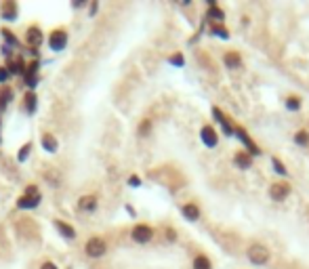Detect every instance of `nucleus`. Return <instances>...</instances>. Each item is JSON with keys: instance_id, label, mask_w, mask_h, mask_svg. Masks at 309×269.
<instances>
[{"instance_id": "b1692460", "label": "nucleus", "mask_w": 309, "mask_h": 269, "mask_svg": "<svg viewBox=\"0 0 309 269\" xmlns=\"http://www.w3.org/2000/svg\"><path fill=\"white\" fill-rule=\"evenodd\" d=\"M0 36L4 38V42H6V46H9V48L19 46V40L15 38V34H13L11 30H6V27H2V30H0Z\"/></svg>"}, {"instance_id": "473e14b6", "label": "nucleus", "mask_w": 309, "mask_h": 269, "mask_svg": "<svg viewBox=\"0 0 309 269\" xmlns=\"http://www.w3.org/2000/svg\"><path fill=\"white\" fill-rule=\"evenodd\" d=\"M129 185L131 187H141V177H139V175H131L129 177Z\"/></svg>"}, {"instance_id": "7ed1b4c3", "label": "nucleus", "mask_w": 309, "mask_h": 269, "mask_svg": "<svg viewBox=\"0 0 309 269\" xmlns=\"http://www.w3.org/2000/svg\"><path fill=\"white\" fill-rule=\"evenodd\" d=\"M69 42V36H67V30L66 27H57V30H53L51 34H48V48L55 53L63 51V48L67 46Z\"/></svg>"}, {"instance_id": "a211bd4d", "label": "nucleus", "mask_w": 309, "mask_h": 269, "mask_svg": "<svg viewBox=\"0 0 309 269\" xmlns=\"http://www.w3.org/2000/svg\"><path fill=\"white\" fill-rule=\"evenodd\" d=\"M223 63L227 66V69H240L242 66V57L238 51H227L225 55H223Z\"/></svg>"}, {"instance_id": "f704fd0d", "label": "nucleus", "mask_w": 309, "mask_h": 269, "mask_svg": "<svg viewBox=\"0 0 309 269\" xmlns=\"http://www.w3.org/2000/svg\"><path fill=\"white\" fill-rule=\"evenodd\" d=\"M166 240H168V242H175V240H177V231H175V229H166Z\"/></svg>"}, {"instance_id": "72a5a7b5", "label": "nucleus", "mask_w": 309, "mask_h": 269, "mask_svg": "<svg viewBox=\"0 0 309 269\" xmlns=\"http://www.w3.org/2000/svg\"><path fill=\"white\" fill-rule=\"evenodd\" d=\"M168 61H171L173 63V66H183V57H181V53H177V55H173V57L171 59H168Z\"/></svg>"}, {"instance_id": "c756f323", "label": "nucleus", "mask_w": 309, "mask_h": 269, "mask_svg": "<svg viewBox=\"0 0 309 269\" xmlns=\"http://www.w3.org/2000/svg\"><path fill=\"white\" fill-rule=\"evenodd\" d=\"M271 166H273V171H276L278 175H282V177L288 175V171H286V166L282 164V160H280V158H271Z\"/></svg>"}, {"instance_id": "f3484780", "label": "nucleus", "mask_w": 309, "mask_h": 269, "mask_svg": "<svg viewBox=\"0 0 309 269\" xmlns=\"http://www.w3.org/2000/svg\"><path fill=\"white\" fill-rule=\"evenodd\" d=\"M23 110L27 112V114H36V110H38V97L34 90H27V93L23 95Z\"/></svg>"}, {"instance_id": "c85d7f7f", "label": "nucleus", "mask_w": 309, "mask_h": 269, "mask_svg": "<svg viewBox=\"0 0 309 269\" xmlns=\"http://www.w3.org/2000/svg\"><path fill=\"white\" fill-rule=\"evenodd\" d=\"M150 131H152V120H150V118H143L141 124H139V129H137L139 137H147V134H150Z\"/></svg>"}, {"instance_id": "4c0bfd02", "label": "nucleus", "mask_w": 309, "mask_h": 269, "mask_svg": "<svg viewBox=\"0 0 309 269\" xmlns=\"http://www.w3.org/2000/svg\"><path fill=\"white\" fill-rule=\"evenodd\" d=\"M0 126H2V120H0ZM0 143H2V137H0Z\"/></svg>"}, {"instance_id": "423d86ee", "label": "nucleus", "mask_w": 309, "mask_h": 269, "mask_svg": "<svg viewBox=\"0 0 309 269\" xmlns=\"http://www.w3.org/2000/svg\"><path fill=\"white\" fill-rule=\"evenodd\" d=\"M236 139H240V141H242V145L246 147V154H250V156H259V154H261V150H259V145L250 139V134H248L246 131H244L242 126H236Z\"/></svg>"}, {"instance_id": "dca6fc26", "label": "nucleus", "mask_w": 309, "mask_h": 269, "mask_svg": "<svg viewBox=\"0 0 309 269\" xmlns=\"http://www.w3.org/2000/svg\"><path fill=\"white\" fill-rule=\"evenodd\" d=\"M234 164L240 168V171H248L252 166V156L246 152H236L234 154Z\"/></svg>"}, {"instance_id": "6e6552de", "label": "nucleus", "mask_w": 309, "mask_h": 269, "mask_svg": "<svg viewBox=\"0 0 309 269\" xmlns=\"http://www.w3.org/2000/svg\"><path fill=\"white\" fill-rule=\"evenodd\" d=\"M19 15V4L15 2V0H6V2L0 4V17H2V21H15Z\"/></svg>"}, {"instance_id": "412c9836", "label": "nucleus", "mask_w": 309, "mask_h": 269, "mask_svg": "<svg viewBox=\"0 0 309 269\" xmlns=\"http://www.w3.org/2000/svg\"><path fill=\"white\" fill-rule=\"evenodd\" d=\"M6 67H9L11 76H23L27 66L23 63V59H21V57H17V59H9V63H6Z\"/></svg>"}, {"instance_id": "7c9ffc66", "label": "nucleus", "mask_w": 309, "mask_h": 269, "mask_svg": "<svg viewBox=\"0 0 309 269\" xmlns=\"http://www.w3.org/2000/svg\"><path fill=\"white\" fill-rule=\"evenodd\" d=\"M9 78H11L9 67H6V66H0V84H2V87H4V84L9 82Z\"/></svg>"}, {"instance_id": "0eeeda50", "label": "nucleus", "mask_w": 309, "mask_h": 269, "mask_svg": "<svg viewBox=\"0 0 309 269\" xmlns=\"http://www.w3.org/2000/svg\"><path fill=\"white\" fill-rule=\"evenodd\" d=\"M25 45L32 48V51H38V46L42 45V30L38 25H30L25 30Z\"/></svg>"}, {"instance_id": "4be33fe9", "label": "nucleus", "mask_w": 309, "mask_h": 269, "mask_svg": "<svg viewBox=\"0 0 309 269\" xmlns=\"http://www.w3.org/2000/svg\"><path fill=\"white\" fill-rule=\"evenodd\" d=\"M11 101H13V89L9 84H4V87H0V112H4Z\"/></svg>"}, {"instance_id": "f03ea898", "label": "nucleus", "mask_w": 309, "mask_h": 269, "mask_svg": "<svg viewBox=\"0 0 309 269\" xmlns=\"http://www.w3.org/2000/svg\"><path fill=\"white\" fill-rule=\"evenodd\" d=\"M84 252H87V257L90 259H101L105 257V252H108V242L101 238V236H93L87 240V244H84Z\"/></svg>"}, {"instance_id": "6ab92c4d", "label": "nucleus", "mask_w": 309, "mask_h": 269, "mask_svg": "<svg viewBox=\"0 0 309 269\" xmlns=\"http://www.w3.org/2000/svg\"><path fill=\"white\" fill-rule=\"evenodd\" d=\"M206 19H210L215 25H223V21H225V11L219 9V6H210V9H206Z\"/></svg>"}, {"instance_id": "9b49d317", "label": "nucleus", "mask_w": 309, "mask_h": 269, "mask_svg": "<svg viewBox=\"0 0 309 269\" xmlns=\"http://www.w3.org/2000/svg\"><path fill=\"white\" fill-rule=\"evenodd\" d=\"M53 225H55V229L61 233V238H66L67 242H74V240H76V229L69 223L63 221V219H55Z\"/></svg>"}, {"instance_id": "1a4fd4ad", "label": "nucleus", "mask_w": 309, "mask_h": 269, "mask_svg": "<svg viewBox=\"0 0 309 269\" xmlns=\"http://www.w3.org/2000/svg\"><path fill=\"white\" fill-rule=\"evenodd\" d=\"M38 69H40V63L34 59L30 66L25 67V74H23V80H25V84L30 87V90H34L36 89V84H38Z\"/></svg>"}, {"instance_id": "f8f14e48", "label": "nucleus", "mask_w": 309, "mask_h": 269, "mask_svg": "<svg viewBox=\"0 0 309 269\" xmlns=\"http://www.w3.org/2000/svg\"><path fill=\"white\" fill-rule=\"evenodd\" d=\"M200 139H202V143H204L206 147H217V143H219V137H217V133H215V129L210 124H204L200 129Z\"/></svg>"}, {"instance_id": "f257e3e1", "label": "nucleus", "mask_w": 309, "mask_h": 269, "mask_svg": "<svg viewBox=\"0 0 309 269\" xmlns=\"http://www.w3.org/2000/svg\"><path fill=\"white\" fill-rule=\"evenodd\" d=\"M246 257H248V261L252 265H257V267H261V265H267L269 263V259H271V252H269V248L265 244H259V242H255V244H250L248 246V250H246Z\"/></svg>"}, {"instance_id": "2eb2a0df", "label": "nucleus", "mask_w": 309, "mask_h": 269, "mask_svg": "<svg viewBox=\"0 0 309 269\" xmlns=\"http://www.w3.org/2000/svg\"><path fill=\"white\" fill-rule=\"evenodd\" d=\"M213 116H215V120H217V122H219V124L223 126V133H225V137H234V134H236V129L229 124L227 116L223 114V112H221L219 108H213Z\"/></svg>"}, {"instance_id": "39448f33", "label": "nucleus", "mask_w": 309, "mask_h": 269, "mask_svg": "<svg viewBox=\"0 0 309 269\" xmlns=\"http://www.w3.org/2000/svg\"><path fill=\"white\" fill-rule=\"evenodd\" d=\"M290 192H292V187H290V183H286V181H278V183H271L269 185V198L276 202H284L286 198L290 196Z\"/></svg>"}, {"instance_id": "ddd939ff", "label": "nucleus", "mask_w": 309, "mask_h": 269, "mask_svg": "<svg viewBox=\"0 0 309 269\" xmlns=\"http://www.w3.org/2000/svg\"><path fill=\"white\" fill-rule=\"evenodd\" d=\"M42 202V196H19L17 198V208L21 210H32V208H38Z\"/></svg>"}, {"instance_id": "cd10ccee", "label": "nucleus", "mask_w": 309, "mask_h": 269, "mask_svg": "<svg viewBox=\"0 0 309 269\" xmlns=\"http://www.w3.org/2000/svg\"><path fill=\"white\" fill-rule=\"evenodd\" d=\"M294 143H297L299 147H307L309 145V133L307 131H299L297 134H294Z\"/></svg>"}, {"instance_id": "a878e982", "label": "nucleus", "mask_w": 309, "mask_h": 269, "mask_svg": "<svg viewBox=\"0 0 309 269\" xmlns=\"http://www.w3.org/2000/svg\"><path fill=\"white\" fill-rule=\"evenodd\" d=\"M32 147H34L32 141H27V143H23V147H19V152H17V162H25L27 158H30Z\"/></svg>"}, {"instance_id": "2f4dec72", "label": "nucleus", "mask_w": 309, "mask_h": 269, "mask_svg": "<svg viewBox=\"0 0 309 269\" xmlns=\"http://www.w3.org/2000/svg\"><path fill=\"white\" fill-rule=\"evenodd\" d=\"M25 196H42L40 194V189H38V185H34V183H30V185L25 187V192H23Z\"/></svg>"}, {"instance_id": "5701e85b", "label": "nucleus", "mask_w": 309, "mask_h": 269, "mask_svg": "<svg viewBox=\"0 0 309 269\" xmlns=\"http://www.w3.org/2000/svg\"><path fill=\"white\" fill-rule=\"evenodd\" d=\"M192 267L194 269H213V261H210L206 254H196L194 261H192Z\"/></svg>"}, {"instance_id": "20e7f679", "label": "nucleus", "mask_w": 309, "mask_h": 269, "mask_svg": "<svg viewBox=\"0 0 309 269\" xmlns=\"http://www.w3.org/2000/svg\"><path fill=\"white\" fill-rule=\"evenodd\" d=\"M131 238H132V242H137V244H150L154 240V229L145 223H137L135 227L131 229Z\"/></svg>"}, {"instance_id": "aec40b11", "label": "nucleus", "mask_w": 309, "mask_h": 269, "mask_svg": "<svg viewBox=\"0 0 309 269\" xmlns=\"http://www.w3.org/2000/svg\"><path fill=\"white\" fill-rule=\"evenodd\" d=\"M40 143H42V147H44L48 154H55V152L59 150V141L55 139V134H51V133H44V134H42V141H40Z\"/></svg>"}, {"instance_id": "e433bc0d", "label": "nucleus", "mask_w": 309, "mask_h": 269, "mask_svg": "<svg viewBox=\"0 0 309 269\" xmlns=\"http://www.w3.org/2000/svg\"><path fill=\"white\" fill-rule=\"evenodd\" d=\"M72 6L74 9H82V6H87V2H84V0H74Z\"/></svg>"}, {"instance_id": "4468645a", "label": "nucleus", "mask_w": 309, "mask_h": 269, "mask_svg": "<svg viewBox=\"0 0 309 269\" xmlns=\"http://www.w3.org/2000/svg\"><path fill=\"white\" fill-rule=\"evenodd\" d=\"M97 206H99V200H97L95 194H87L78 200V210L80 212H95Z\"/></svg>"}, {"instance_id": "bb28decb", "label": "nucleus", "mask_w": 309, "mask_h": 269, "mask_svg": "<svg viewBox=\"0 0 309 269\" xmlns=\"http://www.w3.org/2000/svg\"><path fill=\"white\" fill-rule=\"evenodd\" d=\"M210 34H213L215 38H223V40L229 38V30L225 25H213V27H210Z\"/></svg>"}, {"instance_id": "393cba45", "label": "nucleus", "mask_w": 309, "mask_h": 269, "mask_svg": "<svg viewBox=\"0 0 309 269\" xmlns=\"http://www.w3.org/2000/svg\"><path fill=\"white\" fill-rule=\"evenodd\" d=\"M284 105H286V110H290V112H299L301 105H303V101H301V97H297V95H288V97H286V101H284Z\"/></svg>"}, {"instance_id": "9d476101", "label": "nucleus", "mask_w": 309, "mask_h": 269, "mask_svg": "<svg viewBox=\"0 0 309 269\" xmlns=\"http://www.w3.org/2000/svg\"><path fill=\"white\" fill-rule=\"evenodd\" d=\"M181 215H183L187 221H192V223H196V221H200V217H202V210H200V206L196 202H185L183 206H181Z\"/></svg>"}, {"instance_id": "c9c22d12", "label": "nucleus", "mask_w": 309, "mask_h": 269, "mask_svg": "<svg viewBox=\"0 0 309 269\" xmlns=\"http://www.w3.org/2000/svg\"><path fill=\"white\" fill-rule=\"evenodd\" d=\"M40 269H59V267H57V265H55V263H53V261H44V263H42V265H40Z\"/></svg>"}]
</instances>
